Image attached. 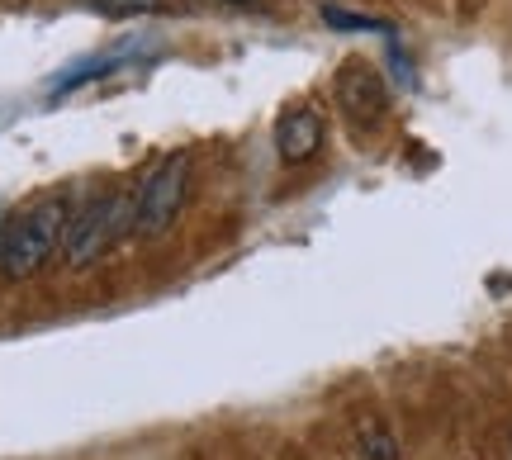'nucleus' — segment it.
I'll return each instance as SVG.
<instances>
[{"mask_svg": "<svg viewBox=\"0 0 512 460\" xmlns=\"http://www.w3.org/2000/svg\"><path fill=\"white\" fill-rule=\"evenodd\" d=\"M72 209L76 204L67 200V195H48V200H38L34 209H24L19 219L5 223V238H0V276L5 280L38 276V271L62 252Z\"/></svg>", "mask_w": 512, "mask_h": 460, "instance_id": "nucleus-1", "label": "nucleus"}, {"mask_svg": "<svg viewBox=\"0 0 512 460\" xmlns=\"http://www.w3.org/2000/svg\"><path fill=\"white\" fill-rule=\"evenodd\" d=\"M133 209H138V190H119V195H95V200L76 204L67 238H62V261L67 271H86L100 261L114 242L133 233Z\"/></svg>", "mask_w": 512, "mask_h": 460, "instance_id": "nucleus-2", "label": "nucleus"}, {"mask_svg": "<svg viewBox=\"0 0 512 460\" xmlns=\"http://www.w3.org/2000/svg\"><path fill=\"white\" fill-rule=\"evenodd\" d=\"M185 190H190V157L185 152H171L143 185H138V209H133V238H162L166 228L176 223L185 204Z\"/></svg>", "mask_w": 512, "mask_h": 460, "instance_id": "nucleus-3", "label": "nucleus"}, {"mask_svg": "<svg viewBox=\"0 0 512 460\" xmlns=\"http://www.w3.org/2000/svg\"><path fill=\"white\" fill-rule=\"evenodd\" d=\"M337 105H342L356 124H375V119L389 110V86H384V76L370 67L366 57L342 62V72H337Z\"/></svg>", "mask_w": 512, "mask_h": 460, "instance_id": "nucleus-4", "label": "nucleus"}, {"mask_svg": "<svg viewBox=\"0 0 512 460\" xmlns=\"http://www.w3.org/2000/svg\"><path fill=\"white\" fill-rule=\"evenodd\" d=\"M318 148H323V114L313 110V105H299V110H290L280 124H275V152H280V162H309V157H318Z\"/></svg>", "mask_w": 512, "mask_h": 460, "instance_id": "nucleus-5", "label": "nucleus"}, {"mask_svg": "<svg viewBox=\"0 0 512 460\" xmlns=\"http://www.w3.org/2000/svg\"><path fill=\"white\" fill-rule=\"evenodd\" d=\"M356 451L361 460H399V437L380 418H366V423H356Z\"/></svg>", "mask_w": 512, "mask_h": 460, "instance_id": "nucleus-6", "label": "nucleus"}, {"mask_svg": "<svg viewBox=\"0 0 512 460\" xmlns=\"http://www.w3.org/2000/svg\"><path fill=\"white\" fill-rule=\"evenodd\" d=\"M95 10L105 19H143V15H157L162 0H91Z\"/></svg>", "mask_w": 512, "mask_h": 460, "instance_id": "nucleus-7", "label": "nucleus"}, {"mask_svg": "<svg viewBox=\"0 0 512 460\" xmlns=\"http://www.w3.org/2000/svg\"><path fill=\"white\" fill-rule=\"evenodd\" d=\"M323 19H328L332 29H384L380 19H366V15H347V10H337V5H328V10H323Z\"/></svg>", "mask_w": 512, "mask_h": 460, "instance_id": "nucleus-8", "label": "nucleus"}, {"mask_svg": "<svg viewBox=\"0 0 512 460\" xmlns=\"http://www.w3.org/2000/svg\"><path fill=\"white\" fill-rule=\"evenodd\" d=\"M228 5H247V0H228Z\"/></svg>", "mask_w": 512, "mask_h": 460, "instance_id": "nucleus-9", "label": "nucleus"}, {"mask_svg": "<svg viewBox=\"0 0 512 460\" xmlns=\"http://www.w3.org/2000/svg\"><path fill=\"white\" fill-rule=\"evenodd\" d=\"M508 451H512V437H508Z\"/></svg>", "mask_w": 512, "mask_h": 460, "instance_id": "nucleus-10", "label": "nucleus"}]
</instances>
